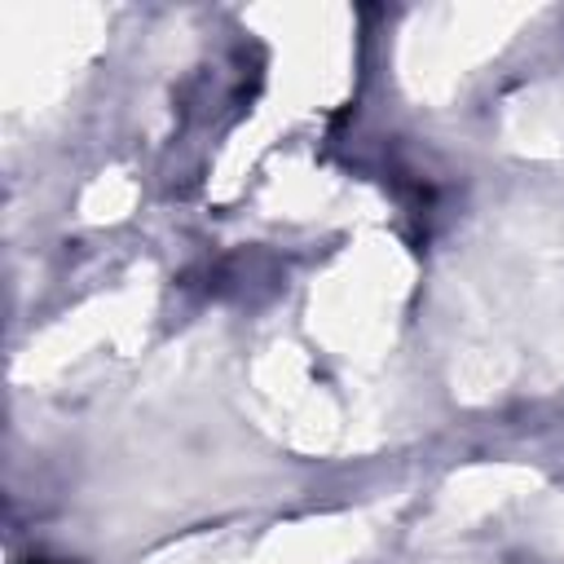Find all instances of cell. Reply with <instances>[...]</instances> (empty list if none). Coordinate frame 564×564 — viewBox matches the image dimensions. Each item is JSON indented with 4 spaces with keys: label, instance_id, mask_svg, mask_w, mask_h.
Masks as SVG:
<instances>
[{
    "label": "cell",
    "instance_id": "1",
    "mask_svg": "<svg viewBox=\"0 0 564 564\" xmlns=\"http://www.w3.org/2000/svg\"><path fill=\"white\" fill-rule=\"evenodd\" d=\"M26 564H57V560H26Z\"/></svg>",
    "mask_w": 564,
    "mask_h": 564
}]
</instances>
